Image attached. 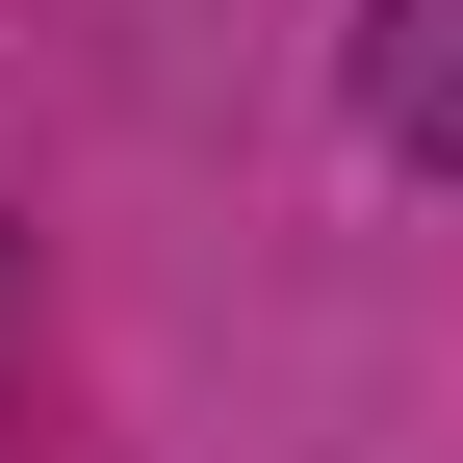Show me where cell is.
Masks as SVG:
<instances>
[{
	"label": "cell",
	"instance_id": "cell-1",
	"mask_svg": "<svg viewBox=\"0 0 463 463\" xmlns=\"http://www.w3.org/2000/svg\"><path fill=\"white\" fill-rule=\"evenodd\" d=\"M361 103H386L412 155H463V0H412V26H386V78H361Z\"/></svg>",
	"mask_w": 463,
	"mask_h": 463
}]
</instances>
